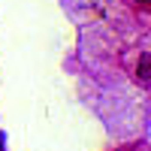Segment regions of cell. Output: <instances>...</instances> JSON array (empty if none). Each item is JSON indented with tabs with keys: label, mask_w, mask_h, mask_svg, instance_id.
Here are the masks:
<instances>
[{
	"label": "cell",
	"mask_w": 151,
	"mask_h": 151,
	"mask_svg": "<svg viewBox=\"0 0 151 151\" xmlns=\"http://www.w3.org/2000/svg\"><path fill=\"white\" fill-rule=\"evenodd\" d=\"M136 79H139V85H142V88H148V85H151V58H148V52L139 58V67H136Z\"/></svg>",
	"instance_id": "6da1fadb"
},
{
	"label": "cell",
	"mask_w": 151,
	"mask_h": 151,
	"mask_svg": "<svg viewBox=\"0 0 151 151\" xmlns=\"http://www.w3.org/2000/svg\"><path fill=\"white\" fill-rule=\"evenodd\" d=\"M136 3H142V6H148V0H136Z\"/></svg>",
	"instance_id": "7a4b0ae2"
}]
</instances>
